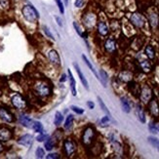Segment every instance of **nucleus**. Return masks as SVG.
I'll return each mask as SVG.
<instances>
[{
  "label": "nucleus",
  "instance_id": "obj_42",
  "mask_svg": "<svg viewBox=\"0 0 159 159\" xmlns=\"http://www.w3.org/2000/svg\"><path fill=\"white\" fill-rule=\"evenodd\" d=\"M109 122V115L108 116H103L101 119V124H107Z\"/></svg>",
  "mask_w": 159,
  "mask_h": 159
},
{
  "label": "nucleus",
  "instance_id": "obj_13",
  "mask_svg": "<svg viewBox=\"0 0 159 159\" xmlns=\"http://www.w3.org/2000/svg\"><path fill=\"white\" fill-rule=\"evenodd\" d=\"M48 59L51 63L55 66H60L61 65V59L59 54L56 50H50L48 53Z\"/></svg>",
  "mask_w": 159,
  "mask_h": 159
},
{
  "label": "nucleus",
  "instance_id": "obj_11",
  "mask_svg": "<svg viewBox=\"0 0 159 159\" xmlns=\"http://www.w3.org/2000/svg\"><path fill=\"white\" fill-rule=\"evenodd\" d=\"M33 142V137L30 134H25L18 140V143L24 147H30Z\"/></svg>",
  "mask_w": 159,
  "mask_h": 159
},
{
  "label": "nucleus",
  "instance_id": "obj_26",
  "mask_svg": "<svg viewBox=\"0 0 159 159\" xmlns=\"http://www.w3.org/2000/svg\"><path fill=\"white\" fill-rule=\"evenodd\" d=\"M146 55L148 56V58L149 60H153L154 57H155V52H154V49L150 45L147 46L146 47Z\"/></svg>",
  "mask_w": 159,
  "mask_h": 159
},
{
  "label": "nucleus",
  "instance_id": "obj_34",
  "mask_svg": "<svg viewBox=\"0 0 159 159\" xmlns=\"http://www.w3.org/2000/svg\"><path fill=\"white\" fill-rule=\"evenodd\" d=\"M55 2H56L58 8L60 10V13L61 14H65V6H64V3L61 0H55Z\"/></svg>",
  "mask_w": 159,
  "mask_h": 159
},
{
  "label": "nucleus",
  "instance_id": "obj_38",
  "mask_svg": "<svg viewBox=\"0 0 159 159\" xmlns=\"http://www.w3.org/2000/svg\"><path fill=\"white\" fill-rule=\"evenodd\" d=\"M85 5V0H74V6L76 8L80 9L83 8V6Z\"/></svg>",
  "mask_w": 159,
  "mask_h": 159
},
{
  "label": "nucleus",
  "instance_id": "obj_15",
  "mask_svg": "<svg viewBox=\"0 0 159 159\" xmlns=\"http://www.w3.org/2000/svg\"><path fill=\"white\" fill-rule=\"evenodd\" d=\"M19 121H20V123L22 124L23 126H25V127H26V128H31V127H32L33 120L30 118V117L27 116V115H25V114L20 115V117H19Z\"/></svg>",
  "mask_w": 159,
  "mask_h": 159
},
{
  "label": "nucleus",
  "instance_id": "obj_29",
  "mask_svg": "<svg viewBox=\"0 0 159 159\" xmlns=\"http://www.w3.org/2000/svg\"><path fill=\"white\" fill-rule=\"evenodd\" d=\"M72 25H73L75 31L77 32V34H78L79 36H81V37H83V38L86 37V34L84 33V31H83V30H81V27H80V25H78L77 22H73V23H72Z\"/></svg>",
  "mask_w": 159,
  "mask_h": 159
},
{
  "label": "nucleus",
  "instance_id": "obj_45",
  "mask_svg": "<svg viewBox=\"0 0 159 159\" xmlns=\"http://www.w3.org/2000/svg\"><path fill=\"white\" fill-rule=\"evenodd\" d=\"M66 80V75L63 74V75H61V77L60 78V82H65Z\"/></svg>",
  "mask_w": 159,
  "mask_h": 159
},
{
  "label": "nucleus",
  "instance_id": "obj_25",
  "mask_svg": "<svg viewBox=\"0 0 159 159\" xmlns=\"http://www.w3.org/2000/svg\"><path fill=\"white\" fill-rule=\"evenodd\" d=\"M11 7V0H0V10L7 11Z\"/></svg>",
  "mask_w": 159,
  "mask_h": 159
},
{
  "label": "nucleus",
  "instance_id": "obj_21",
  "mask_svg": "<svg viewBox=\"0 0 159 159\" xmlns=\"http://www.w3.org/2000/svg\"><path fill=\"white\" fill-rule=\"evenodd\" d=\"M121 106H122V109L124 112L129 113L131 111V105L126 98H121Z\"/></svg>",
  "mask_w": 159,
  "mask_h": 159
},
{
  "label": "nucleus",
  "instance_id": "obj_9",
  "mask_svg": "<svg viewBox=\"0 0 159 159\" xmlns=\"http://www.w3.org/2000/svg\"><path fill=\"white\" fill-rule=\"evenodd\" d=\"M97 30H98L99 34L102 36H107L109 32L108 25L106 22H103V20L98 22V24H97Z\"/></svg>",
  "mask_w": 159,
  "mask_h": 159
},
{
  "label": "nucleus",
  "instance_id": "obj_48",
  "mask_svg": "<svg viewBox=\"0 0 159 159\" xmlns=\"http://www.w3.org/2000/svg\"><path fill=\"white\" fill-rule=\"evenodd\" d=\"M158 131H159V128H158Z\"/></svg>",
  "mask_w": 159,
  "mask_h": 159
},
{
  "label": "nucleus",
  "instance_id": "obj_2",
  "mask_svg": "<svg viewBox=\"0 0 159 159\" xmlns=\"http://www.w3.org/2000/svg\"><path fill=\"white\" fill-rule=\"evenodd\" d=\"M94 138H95V129L91 126H88L82 134V143L85 146H89L93 142Z\"/></svg>",
  "mask_w": 159,
  "mask_h": 159
},
{
  "label": "nucleus",
  "instance_id": "obj_5",
  "mask_svg": "<svg viewBox=\"0 0 159 159\" xmlns=\"http://www.w3.org/2000/svg\"><path fill=\"white\" fill-rule=\"evenodd\" d=\"M64 150L67 156H71L76 150V143L71 139H66L64 142Z\"/></svg>",
  "mask_w": 159,
  "mask_h": 159
},
{
  "label": "nucleus",
  "instance_id": "obj_30",
  "mask_svg": "<svg viewBox=\"0 0 159 159\" xmlns=\"http://www.w3.org/2000/svg\"><path fill=\"white\" fill-rule=\"evenodd\" d=\"M44 146H45V148L46 150H52L55 147V141L53 139H51V138H48V139L45 141V143H44Z\"/></svg>",
  "mask_w": 159,
  "mask_h": 159
},
{
  "label": "nucleus",
  "instance_id": "obj_28",
  "mask_svg": "<svg viewBox=\"0 0 159 159\" xmlns=\"http://www.w3.org/2000/svg\"><path fill=\"white\" fill-rule=\"evenodd\" d=\"M35 132L37 133H43V126H42V124H41L39 121H33L32 123V127H31Z\"/></svg>",
  "mask_w": 159,
  "mask_h": 159
},
{
  "label": "nucleus",
  "instance_id": "obj_40",
  "mask_svg": "<svg viewBox=\"0 0 159 159\" xmlns=\"http://www.w3.org/2000/svg\"><path fill=\"white\" fill-rule=\"evenodd\" d=\"M148 129H149V131L151 133H153V134H155V133H157V128H156V125L154 123H152L151 122L149 125H148Z\"/></svg>",
  "mask_w": 159,
  "mask_h": 159
},
{
  "label": "nucleus",
  "instance_id": "obj_14",
  "mask_svg": "<svg viewBox=\"0 0 159 159\" xmlns=\"http://www.w3.org/2000/svg\"><path fill=\"white\" fill-rule=\"evenodd\" d=\"M13 134L12 131L7 127H1L0 128V141H9L11 140Z\"/></svg>",
  "mask_w": 159,
  "mask_h": 159
},
{
  "label": "nucleus",
  "instance_id": "obj_41",
  "mask_svg": "<svg viewBox=\"0 0 159 159\" xmlns=\"http://www.w3.org/2000/svg\"><path fill=\"white\" fill-rule=\"evenodd\" d=\"M47 159H56V158H60V155L58 153H49L48 155H46Z\"/></svg>",
  "mask_w": 159,
  "mask_h": 159
},
{
  "label": "nucleus",
  "instance_id": "obj_24",
  "mask_svg": "<svg viewBox=\"0 0 159 159\" xmlns=\"http://www.w3.org/2000/svg\"><path fill=\"white\" fill-rule=\"evenodd\" d=\"M99 79L102 82V86L106 88L107 87V73L103 70H100V77H99Z\"/></svg>",
  "mask_w": 159,
  "mask_h": 159
},
{
  "label": "nucleus",
  "instance_id": "obj_16",
  "mask_svg": "<svg viewBox=\"0 0 159 159\" xmlns=\"http://www.w3.org/2000/svg\"><path fill=\"white\" fill-rule=\"evenodd\" d=\"M68 80H70V91L72 96H76L77 95V90H76V82L75 79L73 78V75L71 73V70H68Z\"/></svg>",
  "mask_w": 159,
  "mask_h": 159
},
{
  "label": "nucleus",
  "instance_id": "obj_8",
  "mask_svg": "<svg viewBox=\"0 0 159 159\" xmlns=\"http://www.w3.org/2000/svg\"><path fill=\"white\" fill-rule=\"evenodd\" d=\"M148 109L150 113L152 114L154 117H159V103L157 102V100L155 99H152L149 101V103H148Z\"/></svg>",
  "mask_w": 159,
  "mask_h": 159
},
{
  "label": "nucleus",
  "instance_id": "obj_33",
  "mask_svg": "<svg viewBox=\"0 0 159 159\" xmlns=\"http://www.w3.org/2000/svg\"><path fill=\"white\" fill-rule=\"evenodd\" d=\"M141 66H142V68H143V70L144 71H146V72L150 71L151 66H150V64L148 63V61H143L142 63H141Z\"/></svg>",
  "mask_w": 159,
  "mask_h": 159
},
{
  "label": "nucleus",
  "instance_id": "obj_19",
  "mask_svg": "<svg viewBox=\"0 0 159 159\" xmlns=\"http://www.w3.org/2000/svg\"><path fill=\"white\" fill-rule=\"evenodd\" d=\"M148 22L152 29H156L159 24V18L156 13H150L148 16Z\"/></svg>",
  "mask_w": 159,
  "mask_h": 159
},
{
  "label": "nucleus",
  "instance_id": "obj_22",
  "mask_svg": "<svg viewBox=\"0 0 159 159\" xmlns=\"http://www.w3.org/2000/svg\"><path fill=\"white\" fill-rule=\"evenodd\" d=\"M73 122H74V116L72 114L67 115L66 119V123H65V129L66 130L71 129V127L73 126Z\"/></svg>",
  "mask_w": 159,
  "mask_h": 159
},
{
  "label": "nucleus",
  "instance_id": "obj_36",
  "mask_svg": "<svg viewBox=\"0 0 159 159\" xmlns=\"http://www.w3.org/2000/svg\"><path fill=\"white\" fill-rule=\"evenodd\" d=\"M70 108L73 110V111H74L75 113H77V114H83V113H84V109L81 108V107H76V106H71V107H70Z\"/></svg>",
  "mask_w": 159,
  "mask_h": 159
},
{
  "label": "nucleus",
  "instance_id": "obj_27",
  "mask_svg": "<svg viewBox=\"0 0 159 159\" xmlns=\"http://www.w3.org/2000/svg\"><path fill=\"white\" fill-rule=\"evenodd\" d=\"M64 120V116L60 111H57L56 114H55V119H54V123L56 126H60L61 123H63Z\"/></svg>",
  "mask_w": 159,
  "mask_h": 159
},
{
  "label": "nucleus",
  "instance_id": "obj_10",
  "mask_svg": "<svg viewBox=\"0 0 159 159\" xmlns=\"http://www.w3.org/2000/svg\"><path fill=\"white\" fill-rule=\"evenodd\" d=\"M151 90L148 86H143L141 90V99L143 102H148L151 99Z\"/></svg>",
  "mask_w": 159,
  "mask_h": 159
},
{
  "label": "nucleus",
  "instance_id": "obj_17",
  "mask_svg": "<svg viewBox=\"0 0 159 159\" xmlns=\"http://www.w3.org/2000/svg\"><path fill=\"white\" fill-rule=\"evenodd\" d=\"M105 48L106 50L109 53H113L115 50H116V42L115 40L112 39V38H108L106 43H105Z\"/></svg>",
  "mask_w": 159,
  "mask_h": 159
},
{
  "label": "nucleus",
  "instance_id": "obj_6",
  "mask_svg": "<svg viewBox=\"0 0 159 159\" xmlns=\"http://www.w3.org/2000/svg\"><path fill=\"white\" fill-rule=\"evenodd\" d=\"M82 20L85 26L89 27V29H92L97 23V16L94 13H87L84 14V16L82 17Z\"/></svg>",
  "mask_w": 159,
  "mask_h": 159
},
{
  "label": "nucleus",
  "instance_id": "obj_35",
  "mask_svg": "<svg viewBox=\"0 0 159 159\" xmlns=\"http://www.w3.org/2000/svg\"><path fill=\"white\" fill-rule=\"evenodd\" d=\"M48 138H49V136H48L47 134H44V133H40V135L39 136H37L36 137V141L37 142H45Z\"/></svg>",
  "mask_w": 159,
  "mask_h": 159
},
{
  "label": "nucleus",
  "instance_id": "obj_1",
  "mask_svg": "<svg viewBox=\"0 0 159 159\" xmlns=\"http://www.w3.org/2000/svg\"><path fill=\"white\" fill-rule=\"evenodd\" d=\"M22 15L24 19L30 24H35L39 19V13L31 4H25L22 8Z\"/></svg>",
  "mask_w": 159,
  "mask_h": 159
},
{
  "label": "nucleus",
  "instance_id": "obj_44",
  "mask_svg": "<svg viewBox=\"0 0 159 159\" xmlns=\"http://www.w3.org/2000/svg\"><path fill=\"white\" fill-rule=\"evenodd\" d=\"M87 106H88V107L90 108V109H93L94 107H95V103L93 102H87Z\"/></svg>",
  "mask_w": 159,
  "mask_h": 159
},
{
  "label": "nucleus",
  "instance_id": "obj_12",
  "mask_svg": "<svg viewBox=\"0 0 159 159\" xmlns=\"http://www.w3.org/2000/svg\"><path fill=\"white\" fill-rule=\"evenodd\" d=\"M0 118H1L3 121L8 122V123H11L14 121L13 114L9 111V110H7L6 108H3V107L0 108Z\"/></svg>",
  "mask_w": 159,
  "mask_h": 159
},
{
  "label": "nucleus",
  "instance_id": "obj_46",
  "mask_svg": "<svg viewBox=\"0 0 159 159\" xmlns=\"http://www.w3.org/2000/svg\"><path fill=\"white\" fill-rule=\"evenodd\" d=\"M2 150H3V147H2V144L0 143V152H1Z\"/></svg>",
  "mask_w": 159,
  "mask_h": 159
},
{
  "label": "nucleus",
  "instance_id": "obj_43",
  "mask_svg": "<svg viewBox=\"0 0 159 159\" xmlns=\"http://www.w3.org/2000/svg\"><path fill=\"white\" fill-rule=\"evenodd\" d=\"M55 19H56V20H57V24H58L60 26H63V25H64V24H63V20H61V18H59V17H55Z\"/></svg>",
  "mask_w": 159,
  "mask_h": 159
},
{
  "label": "nucleus",
  "instance_id": "obj_32",
  "mask_svg": "<svg viewBox=\"0 0 159 159\" xmlns=\"http://www.w3.org/2000/svg\"><path fill=\"white\" fill-rule=\"evenodd\" d=\"M148 140L155 148H157L159 150V140H157L156 138H153V137H148Z\"/></svg>",
  "mask_w": 159,
  "mask_h": 159
},
{
  "label": "nucleus",
  "instance_id": "obj_18",
  "mask_svg": "<svg viewBox=\"0 0 159 159\" xmlns=\"http://www.w3.org/2000/svg\"><path fill=\"white\" fill-rule=\"evenodd\" d=\"M73 66H74L75 70H76V71H77V74H78V76H79V78H80V81H81V83L83 84V86H84V87H85V88L88 90V89H89V84H88V81H87V79L85 78L84 74H83V73L81 72V70H80L79 66H78L77 64H74Z\"/></svg>",
  "mask_w": 159,
  "mask_h": 159
},
{
  "label": "nucleus",
  "instance_id": "obj_3",
  "mask_svg": "<svg viewBox=\"0 0 159 159\" xmlns=\"http://www.w3.org/2000/svg\"><path fill=\"white\" fill-rule=\"evenodd\" d=\"M11 102L13 107H16L17 109H25L26 107V102L24 97L20 94H15L14 96H12Z\"/></svg>",
  "mask_w": 159,
  "mask_h": 159
},
{
  "label": "nucleus",
  "instance_id": "obj_37",
  "mask_svg": "<svg viewBox=\"0 0 159 159\" xmlns=\"http://www.w3.org/2000/svg\"><path fill=\"white\" fill-rule=\"evenodd\" d=\"M35 154H36V157H37V158H43L44 155H45V151H44V149H43L42 148H38L36 149Z\"/></svg>",
  "mask_w": 159,
  "mask_h": 159
},
{
  "label": "nucleus",
  "instance_id": "obj_39",
  "mask_svg": "<svg viewBox=\"0 0 159 159\" xmlns=\"http://www.w3.org/2000/svg\"><path fill=\"white\" fill-rule=\"evenodd\" d=\"M43 30H44V33L46 34V35H47L48 37H49L50 39H53V40H54V36H53V34L51 33L50 30L48 29V26L44 25V26H43Z\"/></svg>",
  "mask_w": 159,
  "mask_h": 159
},
{
  "label": "nucleus",
  "instance_id": "obj_23",
  "mask_svg": "<svg viewBox=\"0 0 159 159\" xmlns=\"http://www.w3.org/2000/svg\"><path fill=\"white\" fill-rule=\"evenodd\" d=\"M82 59H83V61H85V64L87 65V66L90 68V70H91V71L94 73V75H95V76L97 77V78H98L99 79V75H98V73H97V71H96V70H95V68H94V66H93V65L91 64V63H90V61L87 59V57L85 56V55H82Z\"/></svg>",
  "mask_w": 159,
  "mask_h": 159
},
{
  "label": "nucleus",
  "instance_id": "obj_20",
  "mask_svg": "<svg viewBox=\"0 0 159 159\" xmlns=\"http://www.w3.org/2000/svg\"><path fill=\"white\" fill-rule=\"evenodd\" d=\"M136 113H137L138 118H139V120H140L142 123H146V121H147L146 113H144V111H143V109L142 106H140V105H138V106H137Z\"/></svg>",
  "mask_w": 159,
  "mask_h": 159
},
{
  "label": "nucleus",
  "instance_id": "obj_47",
  "mask_svg": "<svg viewBox=\"0 0 159 159\" xmlns=\"http://www.w3.org/2000/svg\"><path fill=\"white\" fill-rule=\"evenodd\" d=\"M65 3L67 5V4H68V0H65Z\"/></svg>",
  "mask_w": 159,
  "mask_h": 159
},
{
  "label": "nucleus",
  "instance_id": "obj_4",
  "mask_svg": "<svg viewBox=\"0 0 159 159\" xmlns=\"http://www.w3.org/2000/svg\"><path fill=\"white\" fill-rule=\"evenodd\" d=\"M35 91L41 97H48L51 95L52 90L49 84H47L45 82H39L35 86Z\"/></svg>",
  "mask_w": 159,
  "mask_h": 159
},
{
  "label": "nucleus",
  "instance_id": "obj_31",
  "mask_svg": "<svg viewBox=\"0 0 159 159\" xmlns=\"http://www.w3.org/2000/svg\"><path fill=\"white\" fill-rule=\"evenodd\" d=\"M98 101H99L100 107H101V108L102 109V111H105V112H106L107 115H109V116H110V112H109V110H108V108L107 107V106L105 105V102H102V100L101 97H98Z\"/></svg>",
  "mask_w": 159,
  "mask_h": 159
},
{
  "label": "nucleus",
  "instance_id": "obj_7",
  "mask_svg": "<svg viewBox=\"0 0 159 159\" xmlns=\"http://www.w3.org/2000/svg\"><path fill=\"white\" fill-rule=\"evenodd\" d=\"M130 20L132 25H134L136 27H139V29H142V27L146 24V20H144L143 17L139 13H134L131 15L130 17Z\"/></svg>",
  "mask_w": 159,
  "mask_h": 159
}]
</instances>
